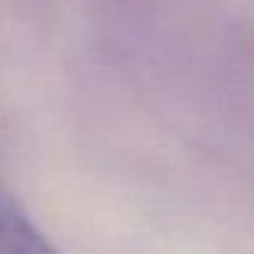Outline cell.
Returning a JSON list of instances; mask_svg holds the SVG:
<instances>
[{"label": "cell", "instance_id": "1", "mask_svg": "<svg viewBox=\"0 0 254 254\" xmlns=\"http://www.w3.org/2000/svg\"><path fill=\"white\" fill-rule=\"evenodd\" d=\"M0 254H60L30 214L0 190Z\"/></svg>", "mask_w": 254, "mask_h": 254}]
</instances>
